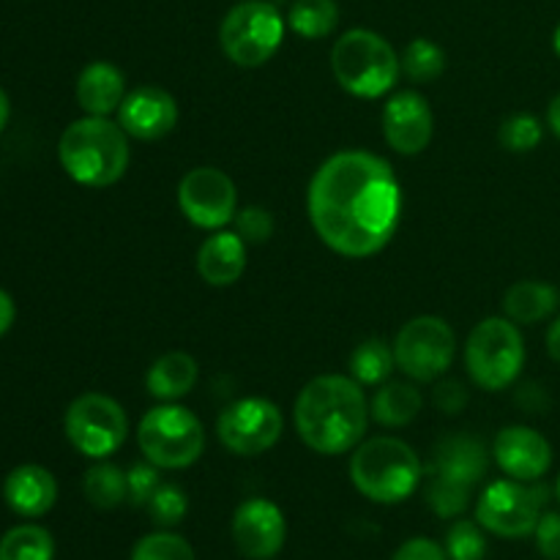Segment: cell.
Wrapping results in <instances>:
<instances>
[{
    "label": "cell",
    "mask_w": 560,
    "mask_h": 560,
    "mask_svg": "<svg viewBox=\"0 0 560 560\" xmlns=\"http://www.w3.org/2000/svg\"><path fill=\"white\" fill-rule=\"evenodd\" d=\"M55 541L42 525H16L0 539V560H52Z\"/></svg>",
    "instance_id": "83f0119b"
},
{
    "label": "cell",
    "mask_w": 560,
    "mask_h": 560,
    "mask_svg": "<svg viewBox=\"0 0 560 560\" xmlns=\"http://www.w3.org/2000/svg\"><path fill=\"white\" fill-rule=\"evenodd\" d=\"M353 487L372 503H402L416 492L424 479V465L419 454L405 441L392 435L370 438L355 446L350 457Z\"/></svg>",
    "instance_id": "5b68a950"
},
{
    "label": "cell",
    "mask_w": 560,
    "mask_h": 560,
    "mask_svg": "<svg viewBox=\"0 0 560 560\" xmlns=\"http://www.w3.org/2000/svg\"><path fill=\"white\" fill-rule=\"evenodd\" d=\"M556 492H558V501H560V476H558V487H556Z\"/></svg>",
    "instance_id": "ee69618b"
},
{
    "label": "cell",
    "mask_w": 560,
    "mask_h": 560,
    "mask_svg": "<svg viewBox=\"0 0 560 560\" xmlns=\"http://www.w3.org/2000/svg\"><path fill=\"white\" fill-rule=\"evenodd\" d=\"M446 556L448 560H485V528L470 520H457L446 534Z\"/></svg>",
    "instance_id": "1f68e13d"
},
{
    "label": "cell",
    "mask_w": 560,
    "mask_h": 560,
    "mask_svg": "<svg viewBox=\"0 0 560 560\" xmlns=\"http://www.w3.org/2000/svg\"><path fill=\"white\" fill-rule=\"evenodd\" d=\"M421 405L424 399H421L419 388L402 381H386L372 397L370 413L383 427H408L419 416Z\"/></svg>",
    "instance_id": "cb8c5ba5"
},
{
    "label": "cell",
    "mask_w": 560,
    "mask_h": 560,
    "mask_svg": "<svg viewBox=\"0 0 560 560\" xmlns=\"http://www.w3.org/2000/svg\"><path fill=\"white\" fill-rule=\"evenodd\" d=\"M541 137H545V126L536 115L528 113H517L506 118L501 124V131H498L501 145L512 153H530L534 148H539Z\"/></svg>",
    "instance_id": "4dcf8cb0"
},
{
    "label": "cell",
    "mask_w": 560,
    "mask_h": 560,
    "mask_svg": "<svg viewBox=\"0 0 560 560\" xmlns=\"http://www.w3.org/2000/svg\"><path fill=\"white\" fill-rule=\"evenodd\" d=\"M552 47H556L558 58H560V25L556 27V36H552Z\"/></svg>",
    "instance_id": "7bdbcfd3"
},
{
    "label": "cell",
    "mask_w": 560,
    "mask_h": 560,
    "mask_svg": "<svg viewBox=\"0 0 560 560\" xmlns=\"http://www.w3.org/2000/svg\"><path fill=\"white\" fill-rule=\"evenodd\" d=\"M118 124L129 137L153 142L167 137L178 124V104L173 93L156 85H140L126 93L118 107Z\"/></svg>",
    "instance_id": "e0dca14e"
},
{
    "label": "cell",
    "mask_w": 560,
    "mask_h": 560,
    "mask_svg": "<svg viewBox=\"0 0 560 560\" xmlns=\"http://www.w3.org/2000/svg\"><path fill=\"white\" fill-rule=\"evenodd\" d=\"M525 364V342L517 323L509 317H487L465 342V366L470 381L485 392H501L520 377Z\"/></svg>",
    "instance_id": "ba28073f"
},
{
    "label": "cell",
    "mask_w": 560,
    "mask_h": 560,
    "mask_svg": "<svg viewBox=\"0 0 560 560\" xmlns=\"http://www.w3.org/2000/svg\"><path fill=\"white\" fill-rule=\"evenodd\" d=\"M180 213L200 230H222L238 213V189L224 170L195 167L178 184Z\"/></svg>",
    "instance_id": "5bb4252c"
},
{
    "label": "cell",
    "mask_w": 560,
    "mask_h": 560,
    "mask_svg": "<svg viewBox=\"0 0 560 560\" xmlns=\"http://www.w3.org/2000/svg\"><path fill=\"white\" fill-rule=\"evenodd\" d=\"M129 560H197L195 550L184 536L173 530H159V534L142 536L131 550Z\"/></svg>",
    "instance_id": "f546056e"
},
{
    "label": "cell",
    "mask_w": 560,
    "mask_h": 560,
    "mask_svg": "<svg viewBox=\"0 0 560 560\" xmlns=\"http://www.w3.org/2000/svg\"><path fill=\"white\" fill-rule=\"evenodd\" d=\"M120 124L85 115L66 126L58 142V159L66 175L88 189H107L129 170V140Z\"/></svg>",
    "instance_id": "3957f363"
},
{
    "label": "cell",
    "mask_w": 560,
    "mask_h": 560,
    "mask_svg": "<svg viewBox=\"0 0 560 560\" xmlns=\"http://www.w3.org/2000/svg\"><path fill=\"white\" fill-rule=\"evenodd\" d=\"M547 126L552 129V135L560 140V93L556 98L550 102V107H547Z\"/></svg>",
    "instance_id": "60d3db41"
},
{
    "label": "cell",
    "mask_w": 560,
    "mask_h": 560,
    "mask_svg": "<svg viewBox=\"0 0 560 560\" xmlns=\"http://www.w3.org/2000/svg\"><path fill=\"white\" fill-rule=\"evenodd\" d=\"M397 359L383 339H366L350 355V377L361 386H383L392 377Z\"/></svg>",
    "instance_id": "484cf974"
},
{
    "label": "cell",
    "mask_w": 560,
    "mask_h": 560,
    "mask_svg": "<svg viewBox=\"0 0 560 560\" xmlns=\"http://www.w3.org/2000/svg\"><path fill=\"white\" fill-rule=\"evenodd\" d=\"M560 293L558 288L536 279H523L514 282L503 295V312L517 326H534V323L547 320L558 310Z\"/></svg>",
    "instance_id": "7402d4cb"
},
{
    "label": "cell",
    "mask_w": 560,
    "mask_h": 560,
    "mask_svg": "<svg viewBox=\"0 0 560 560\" xmlns=\"http://www.w3.org/2000/svg\"><path fill=\"white\" fill-rule=\"evenodd\" d=\"M3 498L20 517H44L58 501V481L42 465H20L5 476Z\"/></svg>",
    "instance_id": "d6986e66"
},
{
    "label": "cell",
    "mask_w": 560,
    "mask_h": 560,
    "mask_svg": "<svg viewBox=\"0 0 560 560\" xmlns=\"http://www.w3.org/2000/svg\"><path fill=\"white\" fill-rule=\"evenodd\" d=\"M331 71L339 88L348 91L350 96L381 98L397 85L402 63L381 33L355 27L334 44Z\"/></svg>",
    "instance_id": "8992f818"
},
{
    "label": "cell",
    "mask_w": 560,
    "mask_h": 560,
    "mask_svg": "<svg viewBox=\"0 0 560 560\" xmlns=\"http://www.w3.org/2000/svg\"><path fill=\"white\" fill-rule=\"evenodd\" d=\"M492 454L503 474L517 481H539L552 465L550 441L530 427H506L498 432Z\"/></svg>",
    "instance_id": "ac0fdd59"
},
{
    "label": "cell",
    "mask_w": 560,
    "mask_h": 560,
    "mask_svg": "<svg viewBox=\"0 0 560 560\" xmlns=\"http://www.w3.org/2000/svg\"><path fill=\"white\" fill-rule=\"evenodd\" d=\"M295 432L315 454L337 457L364 441L370 405L361 383L348 375H320L295 397Z\"/></svg>",
    "instance_id": "7a4b0ae2"
},
{
    "label": "cell",
    "mask_w": 560,
    "mask_h": 560,
    "mask_svg": "<svg viewBox=\"0 0 560 560\" xmlns=\"http://www.w3.org/2000/svg\"><path fill=\"white\" fill-rule=\"evenodd\" d=\"M468 402V392H465L463 383L457 381H446L435 388V405L446 413H459Z\"/></svg>",
    "instance_id": "74e56055"
},
{
    "label": "cell",
    "mask_w": 560,
    "mask_h": 560,
    "mask_svg": "<svg viewBox=\"0 0 560 560\" xmlns=\"http://www.w3.org/2000/svg\"><path fill=\"white\" fill-rule=\"evenodd\" d=\"M399 63H402V74L408 80L435 82L446 71V52L435 42H430V38H413L405 47Z\"/></svg>",
    "instance_id": "f1b7e54d"
},
{
    "label": "cell",
    "mask_w": 560,
    "mask_h": 560,
    "mask_svg": "<svg viewBox=\"0 0 560 560\" xmlns=\"http://www.w3.org/2000/svg\"><path fill=\"white\" fill-rule=\"evenodd\" d=\"M66 438L71 446L91 459H107L129 438L126 410L107 394H82L69 405L63 419Z\"/></svg>",
    "instance_id": "30bf717a"
},
{
    "label": "cell",
    "mask_w": 560,
    "mask_h": 560,
    "mask_svg": "<svg viewBox=\"0 0 560 560\" xmlns=\"http://www.w3.org/2000/svg\"><path fill=\"white\" fill-rule=\"evenodd\" d=\"M82 492H85L88 503L102 512L118 509L120 503L129 501V479L126 470H120L113 463H98L82 479Z\"/></svg>",
    "instance_id": "d4e9b609"
},
{
    "label": "cell",
    "mask_w": 560,
    "mask_h": 560,
    "mask_svg": "<svg viewBox=\"0 0 560 560\" xmlns=\"http://www.w3.org/2000/svg\"><path fill=\"white\" fill-rule=\"evenodd\" d=\"M235 233L246 241V244H266L273 235V217L260 206H246L235 213Z\"/></svg>",
    "instance_id": "836d02e7"
},
{
    "label": "cell",
    "mask_w": 560,
    "mask_h": 560,
    "mask_svg": "<svg viewBox=\"0 0 560 560\" xmlns=\"http://www.w3.org/2000/svg\"><path fill=\"white\" fill-rule=\"evenodd\" d=\"M148 514H151L153 523L159 528H175V525L184 523L186 509H189V501H186V492L175 485H162L153 498L148 501Z\"/></svg>",
    "instance_id": "d6a6232c"
},
{
    "label": "cell",
    "mask_w": 560,
    "mask_h": 560,
    "mask_svg": "<svg viewBox=\"0 0 560 560\" xmlns=\"http://www.w3.org/2000/svg\"><path fill=\"white\" fill-rule=\"evenodd\" d=\"M284 20L277 5L266 0H244L228 11L219 27V44L224 55L241 69H257L268 63L282 47Z\"/></svg>",
    "instance_id": "9c48e42d"
},
{
    "label": "cell",
    "mask_w": 560,
    "mask_h": 560,
    "mask_svg": "<svg viewBox=\"0 0 560 560\" xmlns=\"http://www.w3.org/2000/svg\"><path fill=\"white\" fill-rule=\"evenodd\" d=\"M137 443L148 463L156 468L184 470L200 459L206 448V430L189 408L167 402L142 416Z\"/></svg>",
    "instance_id": "52a82bcc"
},
{
    "label": "cell",
    "mask_w": 560,
    "mask_h": 560,
    "mask_svg": "<svg viewBox=\"0 0 560 560\" xmlns=\"http://www.w3.org/2000/svg\"><path fill=\"white\" fill-rule=\"evenodd\" d=\"M129 479V501L135 506H148V501L153 498V492L162 487V479H159L156 465H135V468L126 474Z\"/></svg>",
    "instance_id": "e575fe53"
},
{
    "label": "cell",
    "mask_w": 560,
    "mask_h": 560,
    "mask_svg": "<svg viewBox=\"0 0 560 560\" xmlns=\"http://www.w3.org/2000/svg\"><path fill=\"white\" fill-rule=\"evenodd\" d=\"M9 115H11L9 96H5L3 88H0V131H3V129H5V124H9Z\"/></svg>",
    "instance_id": "b9f144b4"
},
{
    "label": "cell",
    "mask_w": 560,
    "mask_h": 560,
    "mask_svg": "<svg viewBox=\"0 0 560 560\" xmlns=\"http://www.w3.org/2000/svg\"><path fill=\"white\" fill-rule=\"evenodd\" d=\"M536 550L541 552V558L547 560H560V514L547 512L541 514L539 525L534 530Z\"/></svg>",
    "instance_id": "d590c367"
},
{
    "label": "cell",
    "mask_w": 560,
    "mask_h": 560,
    "mask_svg": "<svg viewBox=\"0 0 560 560\" xmlns=\"http://www.w3.org/2000/svg\"><path fill=\"white\" fill-rule=\"evenodd\" d=\"M288 523L282 509L266 498H249L233 514V541L249 560H271L282 552Z\"/></svg>",
    "instance_id": "9a60e30c"
},
{
    "label": "cell",
    "mask_w": 560,
    "mask_h": 560,
    "mask_svg": "<svg viewBox=\"0 0 560 560\" xmlns=\"http://www.w3.org/2000/svg\"><path fill=\"white\" fill-rule=\"evenodd\" d=\"M306 211L317 238L337 255L364 260L394 238L402 189L392 164L370 151H339L312 175Z\"/></svg>",
    "instance_id": "6da1fadb"
},
{
    "label": "cell",
    "mask_w": 560,
    "mask_h": 560,
    "mask_svg": "<svg viewBox=\"0 0 560 560\" xmlns=\"http://www.w3.org/2000/svg\"><path fill=\"white\" fill-rule=\"evenodd\" d=\"M126 98V80L120 74L118 66L107 63V60H96L88 63L77 77V104L85 109L88 115H98L107 118L109 113L120 107Z\"/></svg>",
    "instance_id": "44dd1931"
},
{
    "label": "cell",
    "mask_w": 560,
    "mask_h": 560,
    "mask_svg": "<svg viewBox=\"0 0 560 560\" xmlns=\"http://www.w3.org/2000/svg\"><path fill=\"white\" fill-rule=\"evenodd\" d=\"M392 560H448L446 550L432 539H408Z\"/></svg>",
    "instance_id": "8d00e7d4"
},
{
    "label": "cell",
    "mask_w": 560,
    "mask_h": 560,
    "mask_svg": "<svg viewBox=\"0 0 560 560\" xmlns=\"http://www.w3.org/2000/svg\"><path fill=\"white\" fill-rule=\"evenodd\" d=\"M490 468V454L485 443L470 435H448L432 452L424 465L427 506L443 520L459 517L468 509L474 487Z\"/></svg>",
    "instance_id": "277c9868"
},
{
    "label": "cell",
    "mask_w": 560,
    "mask_h": 560,
    "mask_svg": "<svg viewBox=\"0 0 560 560\" xmlns=\"http://www.w3.org/2000/svg\"><path fill=\"white\" fill-rule=\"evenodd\" d=\"M14 301H11V295L5 293V290H0V337H3L5 331L11 328V323H14Z\"/></svg>",
    "instance_id": "f35d334b"
},
{
    "label": "cell",
    "mask_w": 560,
    "mask_h": 560,
    "mask_svg": "<svg viewBox=\"0 0 560 560\" xmlns=\"http://www.w3.org/2000/svg\"><path fill=\"white\" fill-rule=\"evenodd\" d=\"M282 410L262 397H246L228 405L217 421V435L228 452L238 457H257L273 448L282 438Z\"/></svg>",
    "instance_id": "4fadbf2b"
},
{
    "label": "cell",
    "mask_w": 560,
    "mask_h": 560,
    "mask_svg": "<svg viewBox=\"0 0 560 560\" xmlns=\"http://www.w3.org/2000/svg\"><path fill=\"white\" fill-rule=\"evenodd\" d=\"M288 25L304 38H323L339 25V5L334 0H295L290 5Z\"/></svg>",
    "instance_id": "4316f807"
},
{
    "label": "cell",
    "mask_w": 560,
    "mask_h": 560,
    "mask_svg": "<svg viewBox=\"0 0 560 560\" xmlns=\"http://www.w3.org/2000/svg\"><path fill=\"white\" fill-rule=\"evenodd\" d=\"M547 353H550V359L556 364H560V317L552 323L550 331H547Z\"/></svg>",
    "instance_id": "ab89813d"
},
{
    "label": "cell",
    "mask_w": 560,
    "mask_h": 560,
    "mask_svg": "<svg viewBox=\"0 0 560 560\" xmlns=\"http://www.w3.org/2000/svg\"><path fill=\"white\" fill-rule=\"evenodd\" d=\"M457 355V337L443 317L421 315L405 323L394 339L397 366L416 383H432L446 375Z\"/></svg>",
    "instance_id": "7c38bea8"
},
{
    "label": "cell",
    "mask_w": 560,
    "mask_h": 560,
    "mask_svg": "<svg viewBox=\"0 0 560 560\" xmlns=\"http://www.w3.org/2000/svg\"><path fill=\"white\" fill-rule=\"evenodd\" d=\"M383 137L388 148L402 156L427 151L435 135V115L419 91H399L383 107Z\"/></svg>",
    "instance_id": "2e32d148"
},
{
    "label": "cell",
    "mask_w": 560,
    "mask_h": 560,
    "mask_svg": "<svg viewBox=\"0 0 560 560\" xmlns=\"http://www.w3.org/2000/svg\"><path fill=\"white\" fill-rule=\"evenodd\" d=\"M197 383V361L189 353H164L151 364L145 375V388L151 397L162 399V402H175V399L186 397Z\"/></svg>",
    "instance_id": "603a6c76"
},
{
    "label": "cell",
    "mask_w": 560,
    "mask_h": 560,
    "mask_svg": "<svg viewBox=\"0 0 560 560\" xmlns=\"http://www.w3.org/2000/svg\"><path fill=\"white\" fill-rule=\"evenodd\" d=\"M545 501L547 487L534 485V481H492L479 498L476 523L503 539H523L534 534L539 525Z\"/></svg>",
    "instance_id": "8fae6325"
},
{
    "label": "cell",
    "mask_w": 560,
    "mask_h": 560,
    "mask_svg": "<svg viewBox=\"0 0 560 560\" xmlns=\"http://www.w3.org/2000/svg\"><path fill=\"white\" fill-rule=\"evenodd\" d=\"M246 271V241L230 230H213L197 252V273L211 288H230Z\"/></svg>",
    "instance_id": "ffe728a7"
}]
</instances>
